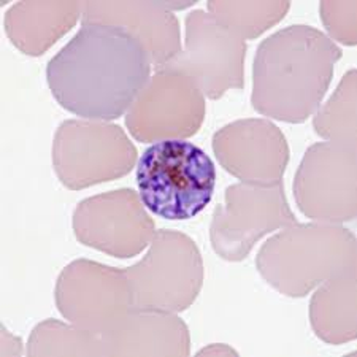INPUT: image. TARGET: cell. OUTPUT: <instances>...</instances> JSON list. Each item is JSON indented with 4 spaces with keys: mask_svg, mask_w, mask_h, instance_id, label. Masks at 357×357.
<instances>
[{
    "mask_svg": "<svg viewBox=\"0 0 357 357\" xmlns=\"http://www.w3.org/2000/svg\"><path fill=\"white\" fill-rule=\"evenodd\" d=\"M314 132L329 142L356 148V70L344 75L329 102L318 110Z\"/></svg>",
    "mask_w": 357,
    "mask_h": 357,
    "instance_id": "cell-19",
    "label": "cell"
},
{
    "mask_svg": "<svg viewBox=\"0 0 357 357\" xmlns=\"http://www.w3.org/2000/svg\"><path fill=\"white\" fill-rule=\"evenodd\" d=\"M82 22H103L129 31L145 46L156 70L181 53L180 24L162 2H83Z\"/></svg>",
    "mask_w": 357,
    "mask_h": 357,
    "instance_id": "cell-14",
    "label": "cell"
},
{
    "mask_svg": "<svg viewBox=\"0 0 357 357\" xmlns=\"http://www.w3.org/2000/svg\"><path fill=\"white\" fill-rule=\"evenodd\" d=\"M151 57L129 31L82 22L77 36L46 66L56 102L89 121L124 116L151 78Z\"/></svg>",
    "mask_w": 357,
    "mask_h": 357,
    "instance_id": "cell-1",
    "label": "cell"
},
{
    "mask_svg": "<svg viewBox=\"0 0 357 357\" xmlns=\"http://www.w3.org/2000/svg\"><path fill=\"white\" fill-rule=\"evenodd\" d=\"M82 16L77 2H21L5 18V31L11 43L29 56H42Z\"/></svg>",
    "mask_w": 357,
    "mask_h": 357,
    "instance_id": "cell-16",
    "label": "cell"
},
{
    "mask_svg": "<svg viewBox=\"0 0 357 357\" xmlns=\"http://www.w3.org/2000/svg\"><path fill=\"white\" fill-rule=\"evenodd\" d=\"M312 298L310 318L316 335L340 344L356 338V268L319 284Z\"/></svg>",
    "mask_w": 357,
    "mask_h": 357,
    "instance_id": "cell-17",
    "label": "cell"
},
{
    "mask_svg": "<svg viewBox=\"0 0 357 357\" xmlns=\"http://www.w3.org/2000/svg\"><path fill=\"white\" fill-rule=\"evenodd\" d=\"M205 113V96L191 78L159 68L130 107L126 126L142 143L183 140L197 134Z\"/></svg>",
    "mask_w": 357,
    "mask_h": 357,
    "instance_id": "cell-9",
    "label": "cell"
},
{
    "mask_svg": "<svg viewBox=\"0 0 357 357\" xmlns=\"http://www.w3.org/2000/svg\"><path fill=\"white\" fill-rule=\"evenodd\" d=\"M289 2H208L210 15L245 40H252L284 18Z\"/></svg>",
    "mask_w": 357,
    "mask_h": 357,
    "instance_id": "cell-20",
    "label": "cell"
},
{
    "mask_svg": "<svg viewBox=\"0 0 357 357\" xmlns=\"http://www.w3.org/2000/svg\"><path fill=\"white\" fill-rule=\"evenodd\" d=\"M296 222L283 181L268 186L232 184L224 191V204L213 211L211 246L220 257L240 262L264 235Z\"/></svg>",
    "mask_w": 357,
    "mask_h": 357,
    "instance_id": "cell-7",
    "label": "cell"
},
{
    "mask_svg": "<svg viewBox=\"0 0 357 357\" xmlns=\"http://www.w3.org/2000/svg\"><path fill=\"white\" fill-rule=\"evenodd\" d=\"M29 356H102L96 332L79 326H66L48 319L33 329L27 347Z\"/></svg>",
    "mask_w": 357,
    "mask_h": 357,
    "instance_id": "cell-18",
    "label": "cell"
},
{
    "mask_svg": "<svg viewBox=\"0 0 357 357\" xmlns=\"http://www.w3.org/2000/svg\"><path fill=\"white\" fill-rule=\"evenodd\" d=\"M151 248L135 266L124 268L134 310L178 313L188 310L204 284V262L194 240L176 230L154 232Z\"/></svg>",
    "mask_w": 357,
    "mask_h": 357,
    "instance_id": "cell-5",
    "label": "cell"
},
{
    "mask_svg": "<svg viewBox=\"0 0 357 357\" xmlns=\"http://www.w3.org/2000/svg\"><path fill=\"white\" fill-rule=\"evenodd\" d=\"M342 50L307 24L287 26L259 45L252 64V108L262 116L305 123L319 110Z\"/></svg>",
    "mask_w": 357,
    "mask_h": 357,
    "instance_id": "cell-2",
    "label": "cell"
},
{
    "mask_svg": "<svg viewBox=\"0 0 357 357\" xmlns=\"http://www.w3.org/2000/svg\"><path fill=\"white\" fill-rule=\"evenodd\" d=\"M356 148L333 142L316 143L305 153L294 181L301 211L316 221H354Z\"/></svg>",
    "mask_w": 357,
    "mask_h": 357,
    "instance_id": "cell-11",
    "label": "cell"
},
{
    "mask_svg": "<svg viewBox=\"0 0 357 357\" xmlns=\"http://www.w3.org/2000/svg\"><path fill=\"white\" fill-rule=\"evenodd\" d=\"M162 5L167 10H183V8H188V7H192V5H195V0H192V2H184V3L162 2Z\"/></svg>",
    "mask_w": 357,
    "mask_h": 357,
    "instance_id": "cell-22",
    "label": "cell"
},
{
    "mask_svg": "<svg viewBox=\"0 0 357 357\" xmlns=\"http://www.w3.org/2000/svg\"><path fill=\"white\" fill-rule=\"evenodd\" d=\"M102 356H189V333L174 313L134 310L102 332Z\"/></svg>",
    "mask_w": 357,
    "mask_h": 357,
    "instance_id": "cell-15",
    "label": "cell"
},
{
    "mask_svg": "<svg viewBox=\"0 0 357 357\" xmlns=\"http://www.w3.org/2000/svg\"><path fill=\"white\" fill-rule=\"evenodd\" d=\"M135 180L149 211L167 221H188L211 202L216 167L191 142L160 140L142 153Z\"/></svg>",
    "mask_w": 357,
    "mask_h": 357,
    "instance_id": "cell-4",
    "label": "cell"
},
{
    "mask_svg": "<svg viewBox=\"0 0 357 357\" xmlns=\"http://www.w3.org/2000/svg\"><path fill=\"white\" fill-rule=\"evenodd\" d=\"M59 313L75 326L102 332L134 312L124 268L78 259L62 270L56 284Z\"/></svg>",
    "mask_w": 357,
    "mask_h": 357,
    "instance_id": "cell-10",
    "label": "cell"
},
{
    "mask_svg": "<svg viewBox=\"0 0 357 357\" xmlns=\"http://www.w3.org/2000/svg\"><path fill=\"white\" fill-rule=\"evenodd\" d=\"M245 57L243 37L204 10H194L186 16L184 51L160 68L181 72L205 97L218 100L229 89L245 88Z\"/></svg>",
    "mask_w": 357,
    "mask_h": 357,
    "instance_id": "cell-8",
    "label": "cell"
},
{
    "mask_svg": "<svg viewBox=\"0 0 357 357\" xmlns=\"http://www.w3.org/2000/svg\"><path fill=\"white\" fill-rule=\"evenodd\" d=\"M216 354H222V356H238L237 351H234L232 348L226 347V344H211L208 348H204L199 351L197 356H216Z\"/></svg>",
    "mask_w": 357,
    "mask_h": 357,
    "instance_id": "cell-21",
    "label": "cell"
},
{
    "mask_svg": "<svg viewBox=\"0 0 357 357\" xmlns=\"http://www.w3.org/2000/svg\"><path fill=\"white\" fill-rule=\"evenodd\" d=\"M356 256V237L348 229L296 222L261 248L256 266L278 292L305 297L332 276L357 268Z\"/></svg>",
    "mask_w": 357,
    "mask_h": 357,
    "instance_id": "cell-3",
    "label": "cell"
},
{
    "mask_svg": "<svg viewBox=\"0 0 357 357\" xmlns=\"http://www.w3.org/2000/svg\"><path fill=\"white\" fill-rule=\"evenodd\" d=\"M135 160L137 149L121 126L68 119L57 128L53 165L72 191L126 176Z\"/></svg>",
    "mask_w": 357,
    "mask_h": 357,
    "instance_id": "cell-6",
    "label": "cell"
},
{
    "mask_svg": "<svg viewBox=\"0 0 357 357\" xmlns=\"http://www.w3.org/2000/svg\"><path fill=\"white\" fill-rule=\"evenodd\" d=\"M154 221L134 189L94 195L75 208L73 232L79 243L113 257L137 256L151 243Z\"/></svg>",
    "mask_w": 357,
    "mask_h": 357,
    "instance_id": "cell-12",
    "label": "cell"
},
{
    "mask_svg": "<svg viewBox=\"0 0 357 357\" xmlns=\"http://www.w3.org/2000/svg\"><path fill=\"white\" fill-rule=\"evenodd\" d=\"M213 151L224 170L248 184L268 186L283 181L289 146L267 119H240L213 135Z\"/></svg>",
    "mask_w": 357,
    "mask_h": 357,
    "instance_id": "cell-13",
    "label": "cell"
}]
</instances>
